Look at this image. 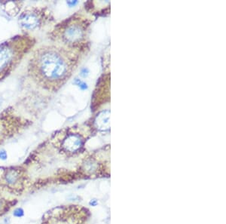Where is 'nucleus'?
Wrapping results in <instances>:
<instances>
[{
	"mask_svg": "<svg viewBox=\"0 0 226 224\" xmlns=\"http://www.w3.org/2000/svg\"><path fill=\"white\" fill-rule=\"evenodd\" d=\"M76 63V55L67 49L42 46L35 51L29 68L33 79L41 86L57 91L71 77Z\"/></svg>",
	"mask_w": 226,
	"mask_h": 224,
	"instance_id": "1",
	"label": "nucleus"
},
{
	"mask_svg": "<svg viewBox=\"0 0 226 224\" xmlns=\"http://www.w3.org/2000/svg\"><path fill=\"white\" fill-rule=\"evenodd\" d=\"M30 45L27 36H19L0 44V80L13 70Z\"/></svg>",
	"mask_w": 226,
	"mask_h": 224,
	"instance_id": "2",
	"label": "nucleus"
},
{
	"mask_svg": "<svg viewBox=\"0 0 226 224\" xmlns=\"http://www.w3.org/2000/svg\"><path fill=\"white\" fill-rule=\"evenodd\" d=\"M90 211L80 205H63L47 211L41 224H87Z\"/></svg>",
	"mask_w": 226,
	"mask_h": 224,
	"instance_id": "3",
	"label": "nucleus"
},
{
	"mask_svg": "<svg viewBox=\"0 0 226 224\" xmlns=\"http://www.w3.org/2000/svg\"><path fill=\"white\" fill-rule=\"evenodd\" d=\"M30 185V177L24 168L21 167L0 168V195L9 193L21 196Z\"/></svg>",
	"mask_w": 226,
	"mask_h": 224,
	"instance_id": "4",
	"label": "nucleus"
},
{
	"mask_svg": "<svg viewBox=\"0 0 226 224\" xmlns=\"http://www.w3.org/2000/svg\"><path fill=\"white\" fill-rule=\"evenodd\" d=\"M86 20L81 18H72L62 26L61 36L63 42L69 45H77L81 43L86 37L87 30Z\"/></svg>",
	"mask_w": 226,
	"mask_h": 224,
	"instance_id": "5",
	"label": "nucleus"
},
{
	"mask_svg": "<svg viewBox=\"0 0 226 224\" xmlns=\"http://www.w3.org/2000/svg\"><path fill=\"white\" fill-rule=\"evenodd\" d=\"M86 137L81 133L69 129L68 131L60 134L55 142V147L61 152L68 156L78 154L84 147Z\"/></svg>",
	"mask_w": 226,
	"mask_h": 224,
	"instance_id": "6",
	"label": "nucleus"
},
{
	"mask_svg": "<svg viewBox=\"0 0 226 224\" xmlns=\"http://www.w3.org/2000/svg\"><path fill=\"white\" fill-rule=\"evenodd\" d=\"M19 24L26 30H34L41 24L39 13L33 10L25 11L19 17Z\"/></svg>",
	"mask_w": 226,
	"mask_h": 224,
	"instance_id": "7",
	"label": "nucleus"
},
{
	"mask_svg": "<svg viewBox=\"0 0 226 224\" xmlns=\"http://www.w3.org/2000/svg\"><path fill=\"white\" fill-rule=\"evenodd\" d=\"M94 127L100 131H106L110 128V111L103 110L98 113L94 119Z\"/></svg>",
	"mask_w": 226,
	"mask_h": 224,
	"instance_id": "8",
	"label": "nucleus"
},
{
	"mask_svg": "<svg viewBox=\"0 0 226 224\" xmlns=\"http://www.w3.org/2000/svg\"><path fill=\"white\" fill-rule=\"evenodd\" d=\"M17 203L16 199H8L0 195V217L10 211Z\"/></svg>",
	"mask_w": 226,
	"mask_h": 224,
	"instance_id": "9",
	"label": "nucleus"
},
{
	"mask_svg": "<svg viewBox=\"0 0 226 224\" xmlns=\"http://www.w3.org/2000/svg\"><path fill=\"white\" fill-rule=\"evenodd\" d=\"M24 210L21 208H16V209L14 211L13 215L17 217H21L24 216Z\"/></svg>",
	"mask_w": 226,
	"mask_h": 224,
	"instance_id": "10",
	"label": "nucleus"
},
{
	"mask_svg": "<svg viewBox=\"0 0 226 224\" xmlns=\"http://www.w3.org/2000/svg\"><path fill=\"white\" fill-rule=\"evenodd\" d=\"M0 159H2V160H5V159H7V153L4 150L0 151Z\"/></svg>",
	"mask_w": 226,
	"mask_h": 224,
	"instance_id": "11",
	"label": "nucleus"
}]
</instances>
